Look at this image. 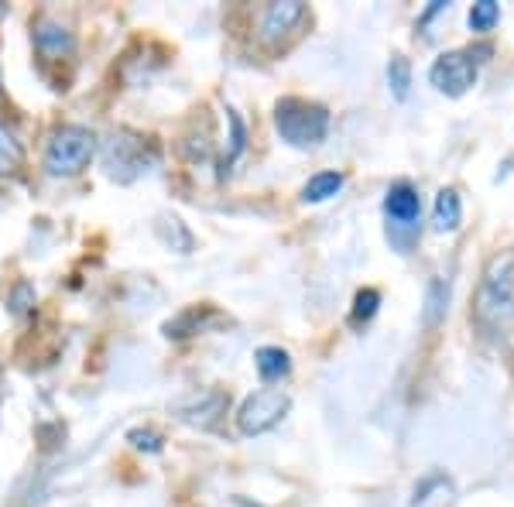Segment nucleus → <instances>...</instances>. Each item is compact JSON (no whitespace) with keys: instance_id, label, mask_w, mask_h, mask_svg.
Wrapping results in <instances>:
<instances>
[{"instance_id":"obj_15","label":"nucleus","mask_w":514,"mask_h":507,"mask_svg":"<svg viewBox=\"0 0 514 507\" xmlns=\"http://www.w3.org/2000/svg\"><path fill=\"white\" fill-rule=\"evenodd\" d=\"M497 18H501V7H497L494 0H477V4H473V11H470V28L484 35V31L494 28Z\"/></svg>"},{"instance_id":"obj_7","label":"nucleus","mask_w":514,"mask_h":507,"mask_svg":"<svg viewBox=\"0 0 514 507\" xmlns=\"http://www.w3.org/2000/svg\"><path fill=\"white\" fill-rule=\"evenodd\" d=\"M305 18V4L299 0H285V4H268V11H264L261 18V42H278L281 35H288V31L295 28V21Z\"/></svg>"},{"instance_id":"obj_11","label":"nucleus","mask_w":514,"mask_h":507,"mask_svg":"<svg viewBox=\"0 0 514 507\" xmlns=\"http://www.w3.org/2000/svg\"><path fill=\"white\" fill-rule=\"evenodd\" d=\"M254 367L264 381H278V377H285L292 370V360H288V353L281 346H261L254 353Z\"/></svg>"},{"instance_id":"obj_12","label":"nucleus","mask_w":514,"mask_h":507,"mask_svg":"<svg viewBox=\"0 0 514 507\" xmlns=\"http://www.w3.org/2000/svg\"><path fill=\"white\" fill-rule=\"evenodd\" d=\"M340 189H343V175L340 172H319V175H312V179L305 182L302 199H305V203H326V199H333Z\"/></svg>"},{"instance_id":"obj_17","label":"nucleus","mask_w":514,"mask_h":507,"mask_svg":"<svg viewBox=\"0 0 514 507\" xmlns=\"http://www.w3.org/2000/svg\"><path fill=\"white\" fill-rule=\"evenodd\" d=\"M377 305H381V292H377V288H360L357 299H353V323H367V319H374Z\"/></svg>"},{"instance_id":"obj_6","label":"nucleus","mask_w":514,"mask_h":507,"mask_svg":"<svg viewBox=\"0 0 514 507\" xmlns=\"http://www.w3.org/2000/svg\"><path fill=\"white\" fill-rule=\"evenodd\" d=\"M384 213H388L391 230L415 233V230H419V220H422V199H419V192H415L408 182L391 185L388 196H384Z\"/></svg>"},{"instance_id":"obj_9","label":"nucleus","mask_w":514,"mask_h":507,"mask_svg":"<svg viewBox=\"0 0 514 507\" xmlns=\"http://www.w3.org/2000/svg\"><path fill=\"white\" fill-rule=\"evenodd\" d=\"M227 405H230V398L223 391H206V394H199V398H192V405H182V418L206 429V425H213L216 418L227 412Z\"/></svg>"},{"instance_id":"obj_16","label":"nucleus","mask_w":514,"mask_h":507,"mask_svg":"<svg viewBox=\"0 0 514 507\" xmlns=\"http://www.w3.org/2000/svg\"><path fill=\"white\" fill-rule=\"evenodd\" d=\"M388 83L391 90H395L398 100H405L408 96V86H412V66H408V59H401V55H395L388 66Z\"/></svg>"},{"instance_id":"obj_5","label":"nucleus","mask_w":514,"mask_h":507,"mask_svg":"<svg viewBox=\"0 0 514 507\" xmlns=\"http://www.w3.org/2000/svg\"><path fill=\"white\" fill-rule=\"evenodd\" d=\"M292 408V398L278 388H264V391H254L251 398L240 405L237 412V429L244 436H261V432H271L281 418L288 415Z\"/></svg>"},{"instance_id":"obj_1","label":"nucleus","mask_w":514,"mask_h":507,"mask_svg":"<svg viewBox=\"0 0 514 507\" xmlns=\"http://www.w3.org/2000/svg\"><path fill=\"white\" fill-rule=\"evenodd\" d=\"M275 127L278 134L295 148H312L326 138L329 131V110L319 103L299 100V96H285L275 107Z\"/></svg>"},{"instance_id":"obj_10","label":"nucleus","mask_w":514,"mask_h":507,"mask_svg":"<svg viewBox=\"0 0 514 507\" xmlns=\"http://www.w3.org/2000/svg\"><path fill=\"white\" fill-rule=\"evenodd\" d=\"M460 220H463L460 196H456V189H443L436 196V216H432V223H436L439 233H453L460 230Z\"/></svg>"},{"instance_id":"obj_19","label":"nucleus","mask_w":514,"mask_h":507,"mask_svg":"<svg viewBox=\"0 0 514 507\" xmlns=\"http://www.w3.org/2000/svg\"><path fill=\"white\" fill-rule=\"evenodd\" d=\"M127 439L134 442V449H144V453H162V436H155V432H148V429H134Z\"/></svg>"},{"instance_id":"obj_8","label":"nucleus","mask_w":514,"mask_h":507,"mask_svg":"<svg viewBox=\"0 0 514 507\" xmlns=\"http://www.w3.org/2000/svg\"><path fill=\"white\" fill-rule=\"evenodd\" d=\"M72 31L66 24L52 21V18H42L35 24V48L45 55V59H62V55L72 52Z\"/></svg>"},{"instance_id":"obj_2","label":"nucleus","mask_w":514,"mask_h":507,"mask_svg":"<svg viewBox=\"0 0 514 507\" xmlns=\"http://www.w3.org/2000/svg\"><path fill=\"white\" fill-rule=\"evenodd\" d=\"M96 155V134L83 124H66L52 134L45 148V172L62 179V175H76L90 165Z\"/></svg>"},{"instance_id":"obj_21","label":"nucleus","mask_w":514,"mask_h":507,"mask_svg":"<svg viewBox=\"0 0 514 507\" xmlns=\"http://www.w3.org/2000/svg\"><path fill=\"white\" fill-rule=\"evenodd\" d=\"M0 14H4V4H0Z\"/></svg>"},{"instance_id":"obj_4","label":"nucleus","mask_w":514,"mask_h":507,"mask_svg":"<svg viewBox=\"0 0 514 507\" xmlns=\"http://www.w3.org/2000/svg\"><path fill=\"white\" fill-rule=\"evenodd\" d=\"M511 305H514V254H497L484 271L477 312L484 319H501L511 312Z\"/></svg>"},{"instance_id":"obj_13","label":"nucleus","mask_w":514,"mask_h":507,"mask_svg":"<svg viewBox=\"0 0 514 507\" xmlns=\"http://www.w3.org/2000/svg\"><path fill=\"white\" fill-rule=\"evenodd\" d=\"M21 162H24L21 144L0 127V175H14L21 168Z\"/></svg>"},{"instance_id":"obj_3","label":"nucleus","mask_w":514,"mask_h":507,"mask_svg":"<svg viewBox=\"0 0 514 507\" xmlns=\"http://www.w3.org/2000/svg\"><path fill=\"white\" fill-rule=\"evenodd\" d=\"M491 52H494L491 45H477V48H460V52L439 55V59L432 62V69H429L432 86H436L439 93H446V96H463L473 83H477L480 62H484Z\"/></svg>"},{"instance_id":"obj_14","label":"nucleus","mask_w":514,"mask_h":507,"mask_svg":"<svg viewBox=\"0 0 514 507\" xmlns=\"http://www.w3.org/2000/svg\"><path fill=\"white\" fill-rule=\"evenodd\" d=\"M210 309H189L182 312L179 319H172V323H165V336H175V340H182V336H192L199 333V326H203V316Z\"/></svg>"},{"instance_id":"obj_18","label":"nucleus","mask_w":514,"mask_h":507,"mask_svg":"<svg viewBox=\"0 0 514 507\" xmlns=\"http://www.w3.org/2000/svg\"><path fill=\"white\" fill-rule=\"evenodd\" d=\"M227 120H230V155L223 158V168H227L240 151H244V124H240V117L234 114V110H227Z\"/></svg>"},{"instance_id":"obj_20","label":"nucleus","mask_w":514,"mask_h":507,"mask_svg":"<svg viewBox=\"0 0 514 507\" xmlns=\"http://www.w3.org/2000/svg\"><path fill=\"white\" fill-rule=\"evenodd\" d=\"M31 295H35V292H31V285H24V281H21L18 292H14V299H11V309L14 312H24V309H28V305H24V299H31Z\"/></svg>"}]
</instances>
